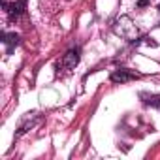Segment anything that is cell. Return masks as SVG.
<instances>
[{
  "label": "cell",
  "instance_id": "obj_5",
  "mask_svg": "<svg viewBox=\"0 0 160 160\" xmlns=\"http://www.w3.org/2000/svg\"><path fill=\"white\" fill-rule=\"evenodd\" d=\"M147 102H149L151 106H156V108L160 109V94H158V96H151V100H147Z\"/></svg>",
  "mask_w": 160,
  "mask_h": 160
},
{
  "label": "cell",
  "instance_id": "obj_6",
  "mask_svg": "<svg viewBox=\"0 0 160 160\" xmlns=\"http://www.w3.org/2000/svg\"><path fill=\"white\" fill-rule=\"evenodd\" d=\"M147 4H149V0H139V2H138V6H139V8H145Z\"/></svg>",
  "mask_w": 160,
  "mask_h": 160
},
{
  "label": "cell",
  "instance_id": "obj_3",
  "mask_svg": "<svg viewBox=\"0 0 160 160\" xmlns=\"http://www.w3.org/2000/svg\"><path fill=\"white\" fill-rule=\"evenodd\" d=\"M8 8V12H10V15H19L21 12H23V8H25V0H19L17 4H12V6H6Z\"/></svg>",
  "mask_w": 160,
  "mask_h": 160
},
{
  "label": "cell",
  "instance_id": "obj_1",
  "mask_svg": "<svg viewBox=\"0 0 160 160\" xmlns=\"http://www.w3.org/2000/svg\"><path fill=\"white\" fill-rule=\"evenodd\" d=\"M77 62H79V49H70V51L62 57L58 68H64L66 72H70V70H73V68L77 66Z\"/></svg>",
  "mask_w": 160,
  "mask_h": 160
},
{
  "label": "cell",
  "instance_id": "obj_4",
  "mask_svg": "<svg viewBox=\"0 0 160 160\" xmlns=\"http://www.w3.org/2000/svg\"><path fill=\"white\" fill-rule=\"evenodd\" d=\"M17 42H19L17 34H4V43L8 45V51H12V47L17 45Z\"/></svg>",
  "mask_w": 160,
  "mask_h": 160
},
{
  "label": "cell",
  "instance_id": "obj_7",
  "mask_svg": "<svg viewBox=\"0 0 160 160\" xmlns=\"http://www.w3.org/2000/svg\"><path fill=\"white\" fill-rule=\"evenodd\" d=\"M158 8H160V6H158Z\"/></svg>",
  "mask_w": 160,
  "mask_h": 160
},
{
  "label": "cell",
  "instance_id": "obj_2",
  "mask_svg": "<svg viewBox=\"0 0 160 160\" xmlns=\"http://www.w3.org/2000/svg\"><path fill=\"white\" fill-rule=\"evenodd\" d=\"M138 73L136 72H130V70H117L113 75H111V81L115 83H124V81H130V79H136Z\"/></svg>",
  "mask_w": 160,
  "mask_h": 160
}]
</instances>
